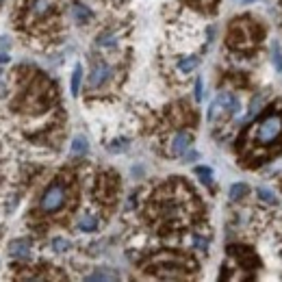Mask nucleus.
I'll return each instance as SVG.
<instances>
[{"label":"nucleus","mask_w":282,"mask_h":282,"mask_svg":"<svg viewBox=\"0 0 282 282\" xmlns=\"http://www.w3.org/2000/svg\"><path fill=\"white\" fill-rule=\"evenodd\" d=\"M282 135V117L280 115H267L258 126L254 128V141L260 146H271L276 143Z\"/></svg>","instance_id":"obj_1"},{"label":"nucleus","mask_w":282,"mask_h":282,"mask_svg":"<svg viewBox=\"0 0 282 282\" xmlns=\"http://www.w3.org/2000/svg\"><path fill=\"white\" fill-rule=\"evenodd\" d=\"M65 202H68V189L63 182H55L44 191L42 200H39V208L44 213H57L65 206Z\"/></svg>","instance_id":"obj_2"},{"label":"nucleus","mask_w":282,"mask_h":282,"mask_svg":"<svg viewBox=\"0 0 282 282\" xmlns=\"http://www.w3.org/2000/svg\"><path fill=\"white\" fill-rule=\"evenodd\" d=\"M241 104L232 94H219L213 100V104L208 107V120L215 115V111H224V113H239Z\"/></svg>","instance_id":"obj_3"},{"label":"nucleus","mask_w":282,"mask_h":282,"mask_svg":"<svg viewBox=\"0 0 282 282\" xmlns=\"http://www.w3.org/2000/svg\"><path fill=\"white\" fill-rule=\"evenodd\" d=\"M111 76V65L109 63H96L94 65V70H91V74H89V85L91 87H100V85L107 81V78Z\"/></svg>","instance_id":"obj_4"},{"label":"nucleus","mask_w":282,"mask_h":282,"mask_svg":"<svg viewBox=\"0 0 282 282\" xmlns=\"http://www.w3.org/2000/svg\"><path fill=\"white\" fill-rule=\"evenodd\" d=\"M9 256L11 258H20V260L29 258L31 256V241H26V239L11 241L9 243Z\"/></svg>","instance_id":"obj_5"},{"label":"nucleus","mask_w":282,"mask_h":282,"mask_svg":"<svg viewBox=\"0 0 282 282\" xmlns=\"http://www.w3.org/2000/svg\"><path fill=\"white\" fill-rule=\"evenodd\" d=\"M189 143H191V135L187 133V130H182V133H178L174 137L172 141V152L174 154H185V150H189Z\"/></svg>","instance_id":"obj_6"},{"label":"nucleus","mask_w":282,"mask_h":282,"mask_svg":"<svg viewBox=\"0 0 282 282\" xmlns=\"http://www.w3.org/2000/svg\"><path fill=\"white\" fill-rule=\"evenodd\" d=\"M72 16H74L76 22H87V20H91V11L81 3H74L72 5Z\"/></svg>","instance_id":"obj_7"},{"label":"nucleus","mask_w":282,"mask_h":282,"mask_svg":"<svg viewBox=\"0 0 282 282\" xmlns=\"http://www.w3.org/2000/svg\"><path fill=\"white\" fill-rule=\"evenodd\" d=\"M87 150H89V143H87V139L85 137H74L72 139V154L74 156H83V154H87Z\"/></svg>","instance_id":"obj_8"},{"label":"nucleus","mask_w":282,"mask_h":282,"mask_svg":"<svg viewBox=\"0 0 282 282\" xmlns=\"http://www.w3.org/2000/svg\"><path fill=\"white\" fill-rule=\"evenodd\" d=\"M81 81H83V68L81 65H76L74 72H72V81H70V89H72V96H78V91H81Z\"/></svg>","instance_id":"obj_9"},{"label":"nucleus","mask_w":282,"mask_h":282,"mask_svg":"<svg viewBox=\"0 0 282 282\" xmlns=\"http://www.w3.org/2000/svg\"><path fill=\"white\" fill-rule=\"evenodd\" d=\"M198 63H200L198 57H182L178 61V70L185 72V74H189V72H193L195 68H198Z\"/></svg>","instance_id":"obj_10"},{"label":"nucleus","mask_w":282,"mask_h":282,"mask_svg":"<svg viewBox=\"0 0 282 282\" xmlns=\"http://www.w3.org/2000/svg\"><path fill=\"white\" fill-rule=\"evenodd\" d=\"M195 174H198V178L202 180V185H211V180H213V169L211 167L198 165L195 167Z\"/></svg>","instance_id":"obj_11"},{"label":"nucleus","mask_w":282,"mask_h":282,"mask_svg":"<svg viewBox=\"0 0 282 282\" xmlns=\"http://www.w3.org/2000/svg\"><path fill=\"white\" fill-rule=\"evenodd\" d=\"M245 193H247V185H243V182H234L230 187V191H228L230 200H239V198H243Z\"/></svg>","instance_id":"obj_12"},{"label":"nucleus","mask_w":282,"mask_h":282,"mask_svg":"<svg viewBox=\"0 0 282 282\" xmlns=\"http://www.w3.org/2000/svg\"><path fill=\"white\" fill-rule=\"evenodd\" d=\"M258 200L260 202H265V204H276V195H273V191H269V189H265V187H258Z\"/></svg>","instance_id":"obj_13"},{"label":"nucleus","mask_w":282,"mask_h":282,"mask_svg":"<svg viewBox=\"0 0 282 282\" xmlns=\"http://www.w3.org/2000/svg\"><path fill=\"white\" fill-rule=\"evenodd\" d=\"M78 228L85 230V232H94L96 228H98V219L96 217H83L81 224H78Z\"/></svg>","instance_id":"obj_14"},{"label":"nucleus","mask_w":282,"mask_h":282,"mask_svg":"<svg viewBox=\"0 0 282 282\" xmlns=\"http://www.w3.org/2000/svg\"><path fill=\"white\" fill-rule=\"evenodd\" d=\"M52 252H57V254H61V252H68L70 250V247H72V243H70V241L68 239H55V241H52Z\"/></svg>","instance_id":"obj_15"},{"label":"nucleus","mask_w":282,"mask_h":282,"mask_svg":"<svg viewBox=\"0 0 282 282\" xmlns=\"http://www.w3.org/2000/svg\"><path fill=\"white\" fill-rule=\"evenodd\" d=\"M271 59H273V65H276V70L282 72V50L278 44L271 46Z\"/></svg>","instance_id":"obj_16"},{"label":"nucleus","mask_w":282,"mask_h":282,"mask_svg":"<svg viewBox=\"0 0 282 282\" xmlns=\"http://www.w3.org/2000/svg\"><path fill=\"white\" fill-rule=\"evenodd\" d=\"M50 9V3L48 0H37L35 3V7H33V13H35V16H44L46 11Z\"/></svg>","instance_id":"obj_17"},{"label":"nucleus","mask_w":282,"mask_h":282,"mask_svg":"<svg viewBox=\"0 0 282 282\" xmlns=\"http://www.w3.org/2000/svg\"><path fill=\"white\" fill-rule=\"evenodd\" d=\"M113 44H115L113 35H100L98 37V46H113Z\"/></svg>","instance_id":"obj_18"},{"label":"nucleus","mask_w":282,"mask_h":282,"mask_svg":"<svg viewBox=\"0 0 282 282\" xmlns=\"http://www.w3.org/2000/svg\"><path fill=\"white\" fill-rule=\"evenodd\" d=\"M115 276H111V273H104V271H98V273H91L87 276V280H113Z\"/></svg>","instance_id":"obj_19"},{"label":"nucleus","mask_w":282,"mask_h":282,"mask_svg":"<svg viewBox=\"0 0 282 282\" xmlns=\"http://www.w3.org/2000/svg\"><path fill=\"white\" fill-rule=\"evenodd\" d=\"M193 243H195V247H200V250H208V241L204 239V237H200V234H198V237H193Z\"/></svg>","instance_id":"obj_20"},{"label":"nucleus","mask_w":282,"mask_h":282,"mask_svg":"<svg viewBox=\"0 0 282 282\" xmlns=\"http://www.w3.org/2000/svg\"><path fill=\"white\" fill-rule=\"evenodd\" d=\"M202 94H204V85H202V78L195 81V100H202Z\"/></svg>","instance_id":"obj_21"},{"label":"nucleus","mask_w":282,"mask_h":282,"mask_svg":"<svg viewBox=\"0 0 282 282\" xmlns=\"http://www.w3.org/2000/svg\"><path fill=\"white\" fill-rule=\"evenodd\" d=\"M198 159V152H187L185 154V161H195Z\"/></svg>","instance_id":"obj_22"},{"label":"nucleus","mask_w":282,"mask_h":282,"mask_svg":"<svg viewBox=\"0 0 282 282\" xmlns=\"http://www.w3.org/2000/svg\"><path fill=\"white\" fill-rule=\"evenodd\" d=\"M7 61H9V57H7V52H3V55H0V65L7 63Z\"/></svg>","instance_id":"obj_23"},{"label":"nucleus","mask_w":282,"mask_h":282,"mask_svg":"<svg viewBox=\"0 0 282 282\" xmlns=\"http://www.w3.org/2000/svg\"><path fill=\"white\" fill-rule=\"evenodd\" d=\"M243 3H254V0H243Z\"/></svg>","instance_id":"obj_24"},{"label":"nucleus","mask_w":282,"mask_h":282,"mask_svg":"<svg viewBox=\"0 0 282 282\" xmlns=\"http://www.w3.org/2000/svg\"><path fill=\"white\" fill-rule=\"evenodd\" d=\"M0 3H3V0H0Z\"/></svg>","instance_id":"obj_25"}]
</instances>
